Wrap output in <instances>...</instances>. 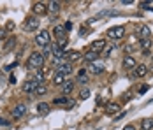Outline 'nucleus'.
Wrapping results in <instances>:
<instances>
[{"mask_svg":"<svg viewBox=\"0 0 153 130\" xmlns=\"http://www.w3.org/2000/svg\"><path fill=\"white\" fill-rule=\"evenodd\" d=\"M44 62H46V58L42 56V53H39V51L32 53L30 58H28V65H30L32 69H41L44 65Z\"/></svg>","mask_w":153,"mask_h":130,"instance_id":"obj_1","label":"nucleus"},{"mask_svg":"<svg viewBox=\"0 0 153 130\" xmlns=\"http://www.w3.org/2000/svg\"><path fill=\"white\" fill-rule=\"evenodd\" d=\"M49 41H51V35H49V32L48 30H42V32H39L37 35H35V42L39 44V46H49Z\"/></svg>","mask_w":153,"mask_h":130,"instance_id":"obj_2","label":"nucleus"},{"mask_svg":"<svg viewBox=\"0 0 153 130\" xmlns=\"http://www.w3.org/2000/svg\"><path fill=\"white\" fill-rule=\"evenodd\" d=\"M55 74H62V76L69 77V76L72 74V63H69V62H62L60 65H56V72Z\"/></svg>","mask_w":153,"mask_h":130,"instance_id":"obj_3","label":"nucleus"},{"mask_svg":"<svg viewBox=\"0 0 153 130\" xmlns=\"http://www.w3.org/2000/svg\"><path fill=\"white\" fill-rule=\"evenodd\" d=\"M37 28H39V18H37V16H30V18L25 19V30L35 32Z\"/></svg>","mask_w":153,"mask_h":130,"instance_id":"obj_4","label":"nucleus"},{"mask_svg":"<svg viewBox=\"0 0 153 130\" xmlns=\"http://www.w3.org/2000/svg\"><path fill=\"white\" fill-rule=\"evenodd\" d=\"M32 11H33L35 16H44L48 13V4L46 2H35L32 5Z\"/></svg>","mask_w":153,"mask_h":130,"instance_id":"obj_5","label":"nucleus"},{"mask_svg":"<svg viewBox=\"0 0 153 130\" xmlns=\"http://www.w3.org/2000/svg\"><path fill=\"white\" fill-rule=\"evenodd\" d=\"M107 35L111 37V39H114V41H118V39H122L123 35H125V27H113V28L107 32Z\"/></svg>","mask_w":153,"mask_h":130,"instance_id":"obj_6","label":"nucleus"},{"mask_svg":"<svg viewBox=\"0 0 153 130\" xmlns=\"http://www.w3.org/2000/svg\"><path fill=\"white\" fill-rule=\"evenodd\" d=\"M37 86H39V83H35V79L25 81V83H23V91H25V93H35Z\"/></svg>","mask_w":153,"mask_h":130,"instance_id":"obj_7","label":"nucleus"},{"mask_svg":"<svg viewBox=\"0 0 153 130\" xmlns=\"http://www.w3.org/2000/svg\"><path fill=\"white\" fill-rule=\"evenodd\" d=\"M102 49H106V41H104V39L93 41V42L90 44V51H95V53H100Z\"/></svg>","mask_w":153,"mask_h":130,"instance_id":"obj_8","label":"nucleus"},{"mask_svg":"<svg viewBox=\"0 0 153 130\" xmlns=\"http://www.w3.org/2000/svg\"><path fill=\"white\" fill-rule=\"evenodd\" d=\"M25 113H27V105H25V104H18L14 109H13V118L18 120V118H21Z\"/></svg>","mask_w":153,"mask_h":130,"instance_id":"obj_9","label":"nucleus"},{"mask_svg":"<svg viewBox=\"0 0 153 130\" xmlns=\"http://www.w3.org/2000/svg\"><path fill=\"white\" fill-rule=\"evenodd\" d=\"M146 72H148V67L144 63H137L136 69H134V77H143Z\"/></svg>","mask_w":153,"mask_h":130,"instance_id":"obj_10","label":"nucleus"},{"mask_svg":"<svg viewBox=\"0 0 153 130\" xmlns=\"http://www.w3.org/2000/svg\"><path fill=\"white\" fill-rule=\"evenodd\" d=\"M136 65H137V62H136L132 56H125V58H123V67H125L127 71H132V69H136Z\"/></svg>","mask_w":153,"mask_h":130,"instance_id":"obj_11","label":"nucleus"},{"mask_svg":"<svg viewBox=\"0 0 153 130\" xmlns=\"http://www.w3.org/2000/svg\"><path fill=\"white\" fill-rule=\"evenodd\" d=\"M90 71H92L93 74L104 72V63H100V62H93V63H90Z\"/></svg>","mask_w":153,"mask_h":130,"instance_id":"obj_12","label":"nucleus"},{"mask_svg":"<svg viewBox=\"0 0 153 130\" xmlns=\"http://www.w3.org/2000/svg\"><path fill=\"white\" fill-rule=\"evenodd\" d=\"M72 90H74V83H72V81H65V83L62 85V93H63L65 97H67Z\"/></svg>","mask_w":153,"mask_h":130,"instance_id":"obj_13","label":"nucleus"},{"mask_svg":"<svg viewBox=\"0 0 153 130\" xmlns=\"http://www.w3.org/2000/svg\"><path fill=\"white\" fill-rule=\"evenodd\" d=\"M83 58L86 60V62H90V63H93V62H97V58H99V53H95V51H86L85 55H83Z\"/></svg>","mask_w":153,"mask_h":130,"instance_id":"obj_14","label":"nucleus"},{"mask_svg":"<svg viewBox=\"0 0 153 130\" xmlns=\"http://www.w3.org/2000/svg\"><path fill=\"white\" fill-rule=\"evenodd\" d=\"M51 53H53V58H55V62L65 56V51H63V49H60L58 46H53V51H51Z\"/></svg>","mask_w":153,"mask_h":130,"instance_id":"obj_15","label":"nucleus"},{"mask_svg":"<svg viewBox=\"0 0 153 130\" xmlns=\"http://www.w3.org/2000/svg\"><path fill=\"white\" fill-rule=\"evenodd\" d=\"M53 35L56 37V39H60L65 35V28H63V25H55V28H53Z\"/></svg>","mask_w":153,"mask_h":130,"instance_id":"obj_16","label":"nucleus"},{"mask_svg":"<svg viewBox=\"0 0 153 130\" xmlns=\"http://www.w3.org/2000/svg\"><path fill=\"white\" fill-rule=\"evenodd\" d=\"M67 58H69V63H74V62H77V60H81L83 55H81L79 51H71V53L67 55Z\"/></svg>","mask_w":153,"mask_h":130,"instance_id":"obj_17","label":"nucleus"},{"mask_svg":"<svg viewBox=\"0 0 153 130\" xmlns=\"http://www.w3.org/2000/svg\"><path fill=\"white\" fill-rule=\"evenodd\" d=\"M37 113H39V114H48V113H49V104H46V102L37 104Z\"/></svg>","mask_w":153,"mask_h":130,"instance_id":"obj_18","label":"nucleus"},{"mask_svg":"<svg viewBox=\"0 0 153 130\" xmlns=\"http://www.w3.org/2000/svg\"><path fill=\"white\" fill-rule=\"evenodd\" d=\"M139 33H141V39H150V35H152V30H150V27L143 25V27H141V30H139Z\"/></svg>","mask_w":153,"mask_h":130,"instance_id":"obj_19","label":"nucleus"},{"mask_svg":"<svg viewBox=\"0 0 153 130\" xmlns=\"http://www.w3.org/2000/svg\"><path fill=\"white\" fill-rule=\"evenodd\" d=\"M65 81H67V77H65V76H62V74H55V76H53V83H55L56 86H62Z\"/></svg>","mask_w":153,"mask_h":130,"instance_id":"obj_20","label":"nucleus"},{"mask_svg":"<svg viewBox=\"0 0 153 130\" xmlns=\"http://www.w3.org/2000/svg\"><path fill=\"white\" fill-rule=\"evenodd\" d=\"M118 111H120V105L118 104H107V107H106L107 114H116Z\"/></svg>","mask_w":153,"mask_h":130,"instance_id":"obj_21","label":"nucleus"},{"mask_svg":"<svg viewBox=\"0 0 153 130\" xmlns=\"http://www.w3.org/2000/svg\"><path fill=\"white\" fill-rule=\"evenodd\" d=\"M141 127H143V130H152L153 129V120L152 118H144V120L141 121Z\"/></svg>","mask_w":153,"mask_h":130,"instance_id":"obj_22","label":"nucleus"},{"mask_svg":"<svg viewBox=\"0 0 153 130\" xmlns=\"http://www.w3.org/2000/svg\"><path fill=\"white\" fill-rule=\"evenodd\" d=\"M141 49H144V53H148L152 49V41L150 39H141Z\"/></svg>","mask_w":153,"mask_h":130,"instance_id":"obj_23","label":"nucleus"},{"mask_svg":"<svg viewBox=\"0 0 153 130\" xmlns=\"http://www.w3.org/2000/svg\"><path fill=\"white\" fill-rule=\"evenodd\" d=\"M67 42H69V37H67V35H63V37H60V39H56V46H58L60 49H65V48H67Z\"/></svg>","mask_w":153,"mask_h":130,"instance_id":"obj_24","label":"nucleus"},{"mask_svg":"<svg viewBox=\"0 0 153 130\" xmlns=\"http://www.w3.org/2000/svg\"><path fill=\"white\" fill-rule=\"evenodd\" d=\"M60 2H49L48 4V11H51V13H58L60 11Z\"/></svg>","mask_w":153,"mask_h":130,"instance_id":"obj_25","label":"nucleus"},{"mask_svg":"<svg viewBox=\"0 0 153 130\" xmlns=\"http://www.w3.org/2000/svg\"><path fill=\"white\" fill-rule=\"evenodd\" d=\"M88 97H90V90H88V88H83L81 93H79V99H81V100H86Z\"/></svg>","mask_w":153,"mask_h":130,"instance_id":"obj_26","label":"nucleus"},{"mask_svg":"<svg viewBox=\"0 0 153 130\" xmlns=\"http://www.w3.org/2000/svg\"><path fill=\"white\" fill-rule=\"evenodd\" d=\"M14 42H16V39H14V37H11V39H9V41L5 42V46H4V49H5V51H11V48L14 46Z\"/></svg>","mask_w":153,"mask_h":130,"instance_id":"obj_27","label":"nucleus"},{"mask_svg":"<svg viewBox=\"0 0 153 130\" xmlns=\"http://www.w3.org/2000/svg\"><path fill=\"white\" fill-rule=\"evenodd\" d=\"M35 93H37V95H44V93H48V88L44 86V85H39L37 90H35Z\"/></svg>","mask_w":153,"mask_h":130,"instance_id":"obj_28","label":"nucleus"},{"mask_svg":"<svg viewBox=\"0 0 153 130\" xmlns=\"http://www.w3.org/2000/svg\"><path fill=\"white\" fill-rule=\"evenodd\" d=\"M116 14V11H102V13H99L97 18H106V16H114Z\"/></svg>","mask_w":153,"mask_h":130,"instance_id":"obj_29","label":"nucleus"},{"mask_svg":"<svg viewBox=\"0 0 153 130\" xmlns=\"http://www.w3.org/2000/svg\"><path fill=\"white\" fill-rule=\"evenodd\" d=\"M51 51H53V46L49 44V46H44V49H42V56L46 58L48 55H51Z\"/></svg>","mask_w":153,"mask_h":130,"instance_id":"obj_30","label":"nucleus"},{"mask_svg":"<svg viewBox=\"0 0 153 130\" xmlns=\"http://www.w3.org/2000/svg\"><path fill=\"white\" fill-rule=\"evenodd\" d=\"M141 7L146 9V11H152L153 9V2H141Z\"/></svg>","mask_w":153,"mask_h":130,"instance_id":"obj_31","label":"nucleus"},{"mask_svg":"<svg viewBox=\"0 0 153 130\" xmlns=\"http://www.w3.org/2000/svg\"><path fill=\"white\" fill-rule=\"evenodd\" d=\"M53 104H55V105H56V104H69V100H67V97H60V99H55Z\"/></svg>","mask_w":153,"mask_h":130,"instance_id":"obj_32","label":"nucleus"},{"mask_svg":"<svg viewBox=\"0 0 153 130\" xmlns=\"http://www.w3.org/2000/svg\"><path fill=\"white\" fill-rule=\"evenodd\" d=\"M41 81H44V72L42 71H39L37 76H35V83H41Z\"/></svg>","mask_w":153,"mask_h":130,"instance_id":"obj_33","label":"nucleus"},{"mask_svg":"<svg viewBox=\"0 0 153 130\" xmlns=\"http://www.w3.org/2000/svg\"><path fill=\"white\" fill-rule=\"evenodd\" d=\"M77 83H81V85H86V83H88V77H86V76H83V77H77Z\"/></svg>","mask_w":153,"mask_h":130,"instance_id":"obj_34","label":"nucleus"},{"mask_svg":"<svg viewBox=\"0 0 153 130\" xmlns=\"http://www.w3.org/2000/svg\"><path fill=\"white\" fill-rule=\"evenodd\" d=\"M0 125H2V127H9V125H11V121H7V120L0 118Z\"/></svg>","mask_w":153,"mask_h":130,"instance_id":"obj_35","label":"nucleus"},{"mask_svg":"<svg viewBox=\"0 0 153 130\" xmlns=\"http://www.w3.org/2000/svg\"><path fill=\"white\" fill-rule=\"evenodd\" d=\"M63 28H65V32H69V30H72V23H71V21H67V23L63 25Z\"/></svg>","mask_w":153,"mask_h":130,"instance_id":"obj_36","label":"nucleus"},{"mask_svg":"<svg viewBox=\"0 0 153 130\" xmlns=\"http://www.w3.org/2000/svg\"><path fill=\"white\" fill-rule=\"evenodd\" d=\"M148 88H150L148 85H144L143 88H139V93H141V95H143V93H146V90H148Z\"/></svg>","mask_w":153,"mask_h":130,"instance_id":"obj_37","label":"nucleus"},{"mask_svg":"<svg viewBox=\"0 0 153 130\" xmlns=\"http://www.w3.org/2000/svg\"><path fill=\"white\" fill-rule=\"evenodd\" d=\"M111 49H113V48H106V51H104V56H109V55H111Z\"/></svg>","mask_w":153,"mask_h":130,"instance_id":"obj_38","label":"nucleus"},{"mask_svg":"<svg viewBox=\"0 0 153 130\" xmlns=\"http://www.w3.org/2000/svg\"><path fill=\"white\" fill-rule=\"evenodd\" d=\"M16 65H18V63H16V62H14V63H11V65H7V67H5V69H7V71H11V69H14Z\"/></svg>","mask_w":153,"mask_h":130,"instance_id":"obj_39","label":"nucleus"},{"mask_svg":"<svg viewBox=\"0 0 153 130\" xmlns=\"http://www.w3.org/2000/svg\"><path fill=\"white\" fill-rule=\"evenodd\" d=\"M123 130H136V127H134V125H127Z\"/></svg>","mask_w":153,"mask_h":130,"instance_id":"obj_40","label":"nucleus"},{"mask_svg":"<svg viewBox=\"0 0 153 130\" xmlns=\"http://www.w3.org/2000/svg\"><path fill=\"white\" fill-rule=\"evenodd\" d=\"M9 83H11V85H14V83H16V77H14V76H11V77H9Z\"/></svg>","mask_w":153,"mask_h":130,"instance_id":"obj_41","label":"nucleus"},{"mask_svg":"<svg viewBox=\"0 0 153 130\" xmlns=\"http://www.w3.org/2000/svg\"><path fill=\"white\" fill-rule=\"evenodd\" d=\"M4 37H5V32H4V30H0V39H4Z\"/></svg>","mask_w":153,"mask_h":130,"instance_id":"obj_42","label":"nucleus"}]
</instances>
